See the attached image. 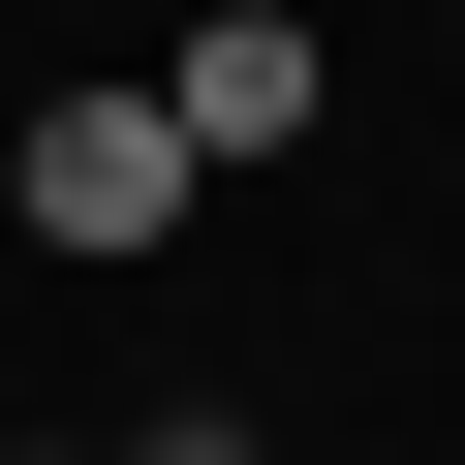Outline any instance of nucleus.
<instances>
[{"mask_svg":"<svg viewBox=\"0 0 465 465\" xmlns=\"http://www.w3.org/2000/svg\"><path fill=\"white\" fill-rule=\"evenodd\" d=\"M0 186H32V249H63V280H124V249H155L217 155H186L155 94H32V124H0Z\"/></svg>","mask_w":465,"mask_h":465,"instance_id":"f257e3e1","label":"nucleus"},{"mask_svg":"<svg viewBox=\"0 0 465 465\" xmlns=\"http://www.w3.org/2000/svg\"><path fill=\"white\" fill-rule=\"evenodd\" d=\"M155 124H186V155H311V32H280V0H217V32L155 63Z\"/></svg>","mask_w":465,"mask_h":465,"instance_id":"f03ea898","label":"nucleus"},{"mask_svg":"<svg viewBox=\"0 0 465 465\" xmlns=\"http://www.w3.org/2000/svg\"><path fill=\"white\" fill-rule=\"evenodd\" d=\"M124 465H249V434H217V403H155V434H124Z\"/></svg>","mask_w":465,"mask_h":465,"instance_id":"7ed1b4c3","label":"nucleus"},{"mask_svg":"<svg viewBox=\"0 0 465 465\" xmlns=\"http://www.w3.org/2000/svg\"><path fill=\"white\" fill-rule=\"evenodd\" d=\"M0 465H63V434H0Z\"/></svg>","mask_w":465,"mask_h":465,"instance_id":"20e7f679","label":"nucleus"}]
</instances>
